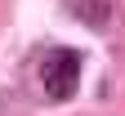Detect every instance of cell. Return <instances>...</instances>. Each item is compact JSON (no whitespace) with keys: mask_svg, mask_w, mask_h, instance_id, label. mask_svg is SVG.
Masks as SVG:
<instances>
[{"mask_svg":"<svg viewBox=\"0 0 125 116\" xmlns=\"http://www.w3.org/2000/svg\"><path fill=\"white\" fill-rule=\"evenodd\" d=\"M62 5H67V13L76 22H85L89 31H103L112 22V0H62Z\"/></svg>","mask_w":125,"mask_h":116,"instance_id":"7a4b0ae2","label":"cell"},{"mask_svg":"<svg viewBox=\"0 0 125 116\" xmlns=\"http://www.w3.org/2000/svg\"><path fill=\"white\" fill-rule=\"evenodd\" d=\"M81 85V54L76 49H49L40 58V94L49 103H67Z\"/></svg>","mask_w":125,"mask_h":116,"instance_id":"6da1fadb","label":"cell"}]
</instances>
